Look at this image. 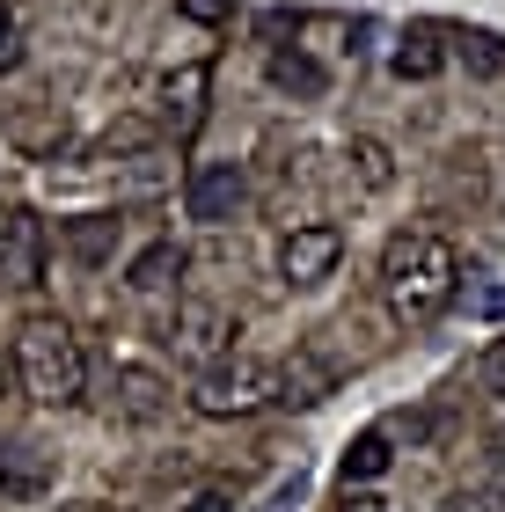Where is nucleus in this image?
Returning <instances> with one entry per match:
<instances>
[{
	"label": "nucleus",
	"mask_w": 505,
	"mask_h": 512,
	"mask_svg": "<svg viewBox=\"0 0 505 512\" xmlns=\"http://www.w3.org/2000/svg\"><path fill=\"white\" fill-rule=\"evenodd\" d=\"M227 337H235V322H227V308H213V300H191V308H176V322H169V352L183 366H198V374L227 359Z\"/></svg>",
	"instance_id": "obj_4"
},
{
	"label": "nucleus",
	"mask_w": 505,
	"mask_h": 512,
	"mask_svg": "<svg viewBox=\"0 0 505 512\" xmlns=\"http://www.w3.org/2000/svg\"><path fill=\"white\" fill-rule=\"evenodd\" d=\"M0 491H8V498L52 491V454H37V447H0Z\"/></svg>",
	"instance_id": "obj_9"
},
{
	"label": "nucleus",
	"mask_w": 505,
	"mask_h": 512,
	"mask_svg": "<svg viewBox=\"0 0 505 512\" xmlns=\"http://www.w3.org/2000/svg\"><path fill=\"white\" fill-rule=\"evenodd\" d=\"M484 388L505 395V337H491V352H484Z\"/></svg>",
	"instance_id": "obj_19"
},
{
	"label": "nucleus",
	"mask_w": 505,
	"mask_h": 512,
	"mask_svg": "<svg viewBox=\"0 0 505 512\" xmlns=\"http://www.w3.org/2000/svg\"><path fill=\"white\" fill-rule=\"evenodd\" d=\"M0 278L8 286H44V220L37 213H0Z\"/></svg>",
	"instance_id": "obj_7"
},
{
	"label": "nucleus",
	"mask_w": 505,
	"mask_h": 512,
	"mask_svg": "<svg viewBox=\"0 0 505 512\" xmlns=\"http://www.w3.org/2000/svg\"><path fill=\"white\" fill-rule=\"evenodd\" d=\"M118 403H125L132 417H162V410H169V381L147 374V366H118Z\"/></svg>",
	"instance_id": "obj_13"
},
{
	"label": "nucleus",
	"mask_w": 505,
	"mask_h": 512,
	"mask_svg": "<svg viewBox=\"0 0 505 512\" xmlns=\"http://www.w3.org/2000/svg\"><path fill=\"white\" fill-rule=\"evenodd\" d=\"M15 374L22 388L37 395V403H81L88 395V352H81V337L66 330L59 315H30L15 330Z\"/></svg>",
	"instance_id": "obj_2"
},
{
	"label": "nucleus",
	"mask_w": 505,
	"mask_h": 512,
	"mask_svg": "<svg viewBox=\"0 0 505 512\" xmlns=\"http://www.w3.org/2000/svg\"><path fill=\"white\" fill-rule=\"evenodd\" d=\"M176 278H183V249H176V242H147V249L125 264V286H132V293H162V286H176Z\"/></svg>",
	"instance_id": "obj_10"
},
{
	"label": "nucleus",
	"mask_w": 505,
	"mask_h": 512,
	"mask_svg": "<svg viewBox=\"0 0 505 512\" xmlns=\"http://www.w3.org/2000/svg\"><path fill=\"white\" fill-rule=\"evenodd\" d=\"M447 512H491V505H469V498H462V505H447Z\"/></svg>",
	"instance_id": "obj_24"
},
{
	"label": "nucleus",
	"mask_w": 505,
	"mask_h": 512,
	"mask_svg": "<svg viewBox=\"0 0 505 512\" xmlns=\"http://www.w3.org/2000/svg\"><path fill=\"white\" fill-rule=\"evenodd\" d=\"M337 256H344V235L330 220H308V227H293V235L279 242V278L286 286H315V278L337 271Z\"/></svg>",
	"instance_id": "obj_6"
},
{
	"label": "nucleus",
	"mask_w": 505,
	"mask_h": 512,
	"mask_svg": "<svg viewBox=\"0 0 505 512\" xmlns=\"http://www.w3.org/2000/svg\"><path fill=\"white\" fill-rule=\"evenodd\" d=\"M8 388H15V366H8V359H0V395H8Z\"/></svg>",
	"instance_id": "obj_23"
},
{
	"label": "nucleus",
	"mask_w": 505,
	"mask_h": 512,
	"mask_svg": "<svg viewBox=\"0 0 505 512\" xmlns=\"http://www.w3.org/2000/svg\"><path fill=\"white\" fill-rule=\"evenodd\" d=\"M330 395H337V366H330L323 352H293V359L279 366V403L315 410V403H330Z\"/></svg>",
	"instance_id": "obj_8"
},
{
	"label": "nucleus",
	"mask_w": 505,
	"mask_h": 512,
	"mask_svg": "<svg viewBox=\"0 0 505 512\" xmlns=\"http://www.w3.org/2000/svg\"><path fill=\"white\" fill-rule=\"evenodd\" d=\"M352 161H359V176L374 183V191H381L388 176H396V169H388V147H381V139H359V147H352Z\"/></svg>",
	"instance_id": "obj_17"
},
{
	"label": "nucleus",
	"mask_w": 505,
	"mask_h": 512,
	"mask_svg": "<svg viewBox=\"0 0 505 512\" xmlns=\"http://www.w3.org/2000/svg\"><path fill=\"white\" fill-rule=\"evenodd\" d=\"M0 66H15V30H8V15H0Z\"/></svg>",
	"instance_id": "obj_22"
},
{
	"label": "nucleus",
	"mask_w": 505,
	"mask_h": 512,
	"mask_svg": "<svg viewBox=\"0 0 505 512\" xmlns=\"http://www.w3.org/2000/svg\"><path fill=\"white\" fill-rule=\"evenodd\" d=\"M176 8H183V22H205V30H213V22L235 15V0H176Z\"/></svg>",
	"instance_id": "obj_18"
},
{
	"label": "nucleus",
	"mask_w": 505,
	"mask_h": 512,
	"mask_svg": "<svg viewBox=\"0 0 505 512\" xmlns=\"http://www.w3.org/2000/svg\"><path fill=\"white\" fill-rule=\"evenodd\" d=\"M264 74H271V88H286V96H323V88H330V74L308 52H271Z\"/></svg>",
	"instance_id": "obj_14"
},
{
	"label": "nucleus",
	"mask_w": 505,
	"mask_h": 512,
	"mask_svg": "<svg viewBox=\"0 0 505 512\" xmlns=\"http://www.w3.org/2000/svg\"><path fill=\"white\" fill-rule=\"evenodd\" d=\"M264 403H279V366H264L249 352H227L220 366H205L191 381V410L198 417H249Z\"/></svg>",
	"instance_id": "obj_3"
},
{
	"label": "nucleus",
	"mask_w": 505,
	"mask_h": 512,
	"mask_svg": "<svg viewBox=\"0 0 505 512\" xmlns=\"http://www.w3.org/2000/svg\"><path fill=\"white\" fill-rule=\"evenodd\" d=\"M381 278H388V308L403 322H432L462 293V256L440 235H396L388 256H381Z\"/></svg>",
	"instance_id": "obj_1"
},
{
	"label": "nucleus",
	"mask_w": 505,
	"mask_h": 512,
	"mask_svg": "<svg viewBox=\"0 0 505 512\" xmlns=\"http://www.w3.org/2000/svg\"><path fill=\"white\" fill-rule=\"evenodd\" d=\"M242 198H249L242 161H198L191 183H183V205H191V220H205V227H227L242 213Z\"/></svg>",
	"instance_id": "obj_5"
},
{
	"label": "nucleus",
	"mask_w": 505,
	"mask_h": 512,
	"mask_svg": "<svg viewBox=\"0 0 505 512\" xmlns=\"http://www.w3.org/2000/svg\"><path fill=\"white\" fill-rule=\"evenodd\" d=\"M491 498H498V505H505V447H498V454H491Z\"/></svg>",
	"instance_id": "obj_21"
},
{
	"label": "nucleus",
	"mask_w": 505,
	"mask_h": 512,
	"mask_svg": "<svg viewBox=\"0 0 505 512\" xmlns=\"http://www.w3.org/2000/svg\"><path fill=\"white\" fill-rule=\"evenodd\" d=\"M66 249H74L81 264H110V249H118V213H81L66 227Z\"/></svg>",
	"instance_id": "obj_12"
},
{
	"label": "nucleus",
	"mask_w": 505,
	"mask_h": 512,
	"mask_svg": "<svg viewBox=\"0 0 505 512\" xmlns=\"http://www.w3.org/2000/svg\"><path fill=\"white\" fill-rule=\"evenodd\" d=\"M462 66H469V74H484V81H505V37L469 30L462 37Z\"/></svg>",
	"instance_id": "obj_16"
},
{
	"label": "nucleus",
	"mask_w": 505,
	"mask_h": 512,
	"mask_svg": "<svg viewBox=\"0 0 505 512\" xmlns=\"http://www.w3.org/2000/svg\"><path fill=\"white\" fill-rule=\"evenodd\" d=\"M388 432H359L352 447H344V483H381L388 476Z\"/></svg>",
	"instance_id": "obj_15"
},
{
	"label": "nucleus",
	"mask_w": 505,
	"mask_h": 512,
	"mask_svg": "<svg viewBox=\"0 0 505 512\" xmlns=\"http://www.w3.org/2000/svg\"><path fill=\"white\" fill-rule=\"evenodd\" d=\"M440 30H410L403 44H396V52H388V74H396V81H432V74H440Z\"/></svg>",
	"instance_id": "obj_11"
},
{
	"label": "nucleus",
	"mask_w": 505,
	"mask_h": 512,
	"mask_svg": "<svg viewBox=\"0 0 505 512\" xmlns=\"http://www.w3.org/2000/svg\"><path fill=\"white\" fill-rule=\"evenodd\" d=\"M337 512H396V505H381V498H366V491H344Z\"/></svg>",
	"instance_id": "obj_20"
}]
</instances>
